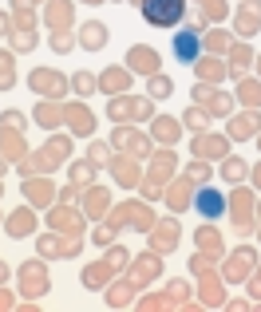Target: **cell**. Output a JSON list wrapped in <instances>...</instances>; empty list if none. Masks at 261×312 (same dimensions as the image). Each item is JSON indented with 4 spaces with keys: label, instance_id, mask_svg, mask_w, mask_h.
Returning <instances> with one entry per match:
<instances>
[{
    "label": "cell",
    "instance_id": "cell-1",
    "mask_svg": "<svg viewBox=\"0 0 261 312\" xmlns=\"http://www.w3.org/2000/svg\"><path fill=\"white\" fill-rule=\"evenodd\" d=\"M142 20L150 28H178L186 16V0H139Z\"/></svg>",
    "mask_w": 261,
    "mask_h": 312
},
{
    "label": "cell",
    "instance_id": "cell-2",
    "mask_svg": "<svg viewBox=\"0 0 261 312\" xmlns=\"http://www.w3.org/2000/svg\"><path fill=\"white\" fill-rule=\"evenodd\" d=\"M170 51H174V59H178V64H194V59L202 55V36H198L194 28H182V32H174Z\"/></svg>",
    "mask_w": 261,
    "mask_h": 312
},
{
    "label": "cell",
    "instance_id": "cell-3",
    "mask_svg": "<svg viewBox=\"0 0 261 312\" xmlns=\"http://www.w3.org/2000/svg\"><path fill=\"white\" fill-rule=\"evenodd\" d=\"M194 210L206 217V221H214V217H222V210H226V198L218 190H198V198H194Z\"/></svg>",
    "mask_w": 261,
    "mask_h": 312
},
{
    "label": "cell",
    "instance_id": "cell-4",
    "mask_svg": "<svg viewBox=\"0 0 261 312\" xmlns=\"http://www.w3.org/2000/svg\"><path fill=\"white\" fill-rule=\"evenodd\" d=\"M170 91V79H150V95H166Z\"/></svg>",
    "mask_w": 261,
    "mask_h": 312
}]
</instances>
